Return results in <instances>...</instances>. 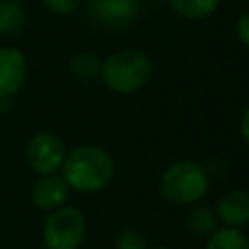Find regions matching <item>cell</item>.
<instances>
[{
    "instance_id": "cell-11",
    "label": "cell",
    "mask_w": 249,
    "mask_h": 249,
    "mask_svg": "<svg viewBox=\"0 0 249 249\" xmlns=\"http://www.w3.org/2000/svg\"><path fill=\"white\" fill-rule=\"evenodd\" d=\"M220 0H169L171 10L185 19H200L218 8Z\"/></svg>"
},
{
    "instance_id": "cell-17",
    "label": "cell",
    "mask_w": 249,
    "mask_h": 249,
    "mask_svg": "<svg viewBox=\"0 0 249 249\" xmlns=\"http://www.w3.org/2000/svg\"><path fill=\"white\" fill-rule=\"evenodd\" d=\"M237 37L245 47H249V12L237 19Z\"/></svg>"
},
{
    "instance_id": "cell-2",
    "label": "cell",
    "mask_w": 249,
    "mask_h": 249,
    "mask_svg": "<svg viewBox=\"0 0 249 249\" xmlns=\"http://www.w3.org/2000/svg\"><path fill=\"white\" fill-rule=\"evenodd\" d=\"M103 84L115 93H134L152 76L150 58L134 49H123L109 54L101 62L99 72Z\"/></svg>"
},
{
    "instance_id": "cell-8",
    "label": "cell",
    "mask_w": 249,
    "mask_h": 249,
    "mask_svg": "<svg viewBox=\"0 0 249 249\" xmlns=\"http://www.w3.org/2000/svg\"><path fill=\"white\" fill-rule=\"evenodd\" d=\"M216 218L230 228H239L249 222V193L243 189L226 191L216 202Z\"/></svg>"
},
{
    "instance_id": "cell-13",
    "label": "cell",
    "mask_w": 249,
    "mask_h": 249,
    "mask_svg": "<svg viewBox=\"0 0 249 249\" xmlns=\"http://www.w3.org/2000/svg\"><path fill=\"white\" fill-rule=\"evenodd\" d=\"M187 226L196 235H210L216 230V212L208 206H193L187 214Z\"/></svg>"
},
{
    "instance_id": "cell-12",
    "label": "cell",
    "mask_w": 249,
    "mask_h": 249,
    "mask_svg": "<svg viewBox=\"0 0 249 249\" xmlns=\"http://www.w3.org/2000/svg\"><path fill=\"white\" fill-rule=\"evenodd\" d=\"M25 21V12L18 0H0V33H16Z\"/></svg>"
},
{
    "instance_id": "cell-5",
    "label": "cell",
    "mask_w": 249,
    "mask_h": 249,
    "mask_svg": "<svg viewBox=\"0 0 249 249\" xmlns=\"http://www.w3.org/2000/svg\"><path fill=\"white\" fill-rule=\"evenodd\" d=\"M64 156H66L64 144L53 132H37L29 138L25 146L27 163L39 175L58 171L64 161Z\"/></svg>"
},
{
    "instance_id": "cell-3",
    "label": "cell",
    "mask_w": 249,
    "mask_h": 249,
    "mask_svg": "<svg viewBox=\"0 0 249 249\" xmlns=\"http://www.w3.org/2000/svg\"><path fill=\"white\" fill-rule=\"evenodd\" d=\"M206 189L208 177L204 167L189 160L169 165L160 179V193L171 204H195L204 196Z\"/></svg>"
},
{
    "instance_id": "cell-14",
    "label": "cell",
    "mask_w": 249,
    "mask_h": 249,
    "mask_svg": "<svg viewBox=\"0 0 249 249\" xmlns=\"http://www.w3.org/2000/svg\"><path fill=\"white\" fill-rule=\"evenodd\" d=\"M70 72L80 80H91L101 72V60L93 53H80L70 60Z\"/></svg>"
},
{
    "instance_id": "cell-10",
    "label": "cell",
    "mask_w": 249,
    "mask_h": 249,
    "mask_svg": "<svg viewBox=\"0 0 249 249\" xmlns=\"http://www.w3.org/2000/svg\"><path fill=\"white\" fill-rule=\"evenodd\" d=\"M206 249H249V239L237 228H218L210 233Z\"/></svg>"
},
{
    "instance_id": "cell-16",
    "label": "cell",
    "mask_w": 249,
    "mask_h": 249,
    "mask_svg": "<svg viewBox=\"0 0 249 249\" xmlns=\"http://www.w3.org/2000/svg\"><path fill=\"white\" fill-rule=\"evenodd\" d=\"M43 4L53 14L64 16V14H72L74 10H78V6L82 4V0H43Z\"/></svg>"
},
{
    "instance_id": "cell-1",
    "label": "cell",
    "mask_w": 249,
    "mask_h": 249,
    "mask_svg": "<svg viewBox=\"0 0 249 249\" xmlns=\"http://www.w3.org/2000/svg\"><path fill=\"white\" fill-rule=\"evenodd\" d=\"M60 169L62 179L70 189L80 193H97L111 183L115 163L103 148L84 144L64 156Z\"/></svg>"
},
{
    "instance_id": "cell-15",
    "label": "cell",
    "mask_w": 249,
    "mask_h": 249,
    "mask_svg": "<svg viewBox=\"0 0 249 249\" xmlns=\"http://www.w3.org/2000/svg\"><path fill=\"white\" fill-rule=\"evenodd\" d=\"M115 249H146V237L136 230H126L117 237Z\"/></svg>"
},
{
    "instance_id": "cell-9",
    "label": "cell",
    "mask_w": 249,
    "mask_h": 249,
    "mask_svg": "<svg viewBox=\"0 0 249 249\" xmlns=\"http://www.w3.org/2000/svg\"><path fill=\"white\" fill-rule=\"evenodd\" d=\"M89 8H91L93 16L101 23H107V25L126 23L138 12L136 0H91Z\"/></svg>"
},
{
    "instance_id": "cell-4",
    "label": "cell",
    "mask_w": 249,
    "mask_h": 249,
    "mask_svg": "<svg viewBox=\"0 0 249 249\" xmlns=\"http://www.w3.org/2000/svg\"><path fill=\"white\" fill-rule=\"evenodd\" d=\"M86 218L76 206H60L53 210L43 226L45 249H78L86 237Z\"/></svg>"
},
{
    "instance_id": "cell-7",
    "label": "cell",
    "mask_w": 249,
    "mask_h": 249,
    "mask_svg": "<svg viewBox=\"0 0 249 249\" xmlns=\"http://www.w3.org/2000/svg\"><path fill=\"white\" fill-rule=\"evenodd\" d=\"M68 195H70L68 183L62 179V175H56V173L41 175L31 189L33 204L39 210H47V212H53L64 206V202L68 200Z\"/></svg>"
},
{
    "instance_id": "cell-18",
    "label": "cell",
    "mask_w": 249,
    "mask_h": 249,
    "mask_svg": "<svg viewBox=\"0 0 249 249\" xmlns=\"http://www.w3.org/2000/svg\"><path fill=\"white\" fill-rule=\"evenodd\" d=\"M241 136L249 144V105H247V109L243 111V117H241Z\"/></svg>"
},
{
    "instance_id": "cell-19",
    "label": "cell",
    "mask_w": 249,
    "mask_h": 249,
    "mask_svg": "<svg viewBox=\"0 0 249 249\" xmlns=\"http://www.w3.org/2000/svg\"><path fill=\"white\" fill-rule=\"evenodd\" d=\"M154 249H169V247H154Z\"/></svg>"
},
{
    "instance_id": "cell-6",
    "label": "cell",
    "mask_w": 249,
    "mask_h": 249,
    "mask_svg": "<svg viewBox=\"0 0 249 249\" xmlns=\"http://www.w3.org/2000/svg\"><path fill=\"white\" fill-rule=\"evenodd\" d=\"M27 80V60L14 47H0V99L18 93Z\"/></svg>"
}]
</instances>
